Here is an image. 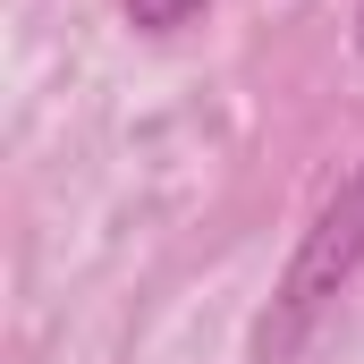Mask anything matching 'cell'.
I'll return each instance as SVG.
<instances>
[{
	"label": "cell",
	"instance_id": "2",
	"mask_svg": "<svg viewBox=\"0 0 364 364\" xmlns=\"http://www.w3.org/2000/svg\"><path fill=\"white\" fill-rule=\"evenodd\" d=\"M195 9H203V0H127V26H144V34H178Z\"/></svg>",
	"mask_w": 364,
	"mask_h": 364
},
{
	"label": "cell",
	"instance_id": "1",
	"mask_svg": "<svg viewBox=\"0 0 364 364\" xmlns=\"http://www.w3.org/2000/svg\"><path fill=\"white\" fill-rule=\"evenodd\" d=\"M356 272H364V161L322 195V212L305 220L288 272L272 279V305H263V322H255V364H288L314 339V322L339 305V288Z\"/></svg>",
	"mask_w": 364,
	"mask_h": 364
}]
</instances>
